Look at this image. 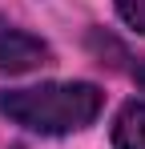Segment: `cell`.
Here are the masks:
<instances>
[{"mask_svg": "<svg viewBox=\"0 0 145 149\" xmlns=\"http://www.w3.org/2000/svg\"><path fill=\"white\" fill-rule=\"evenodd\" d=\"M113 149H145V101H125L117 109Z\"/></svg>", "mask_w": 145, "mask_h": 149, "instance_id": "obj_3", "label": "cell"}, {"mask_svg": "<svg viewBox=\"0 0 145 149\" xmlns=\"http://www.w3.org/2000/svg\"><path fill=\"white\" fill-rule=\"evenodd\" d=\"M105 93L93 81H45L28 89H4L0 93V113L12 125L40 137H65L81 133L101 117Z\"/></svg>", "mask_w": 145, "mask_h": 149, "instance_id": "obj_1", "label": "cell"}, {"mask_svg": "<svg viewBox=\"0 0 145 149\" xmlns=\"http://www.w3.org/2000/svg\"><path fill=\"white\" fill-rule=\"evenodd\" d=\"M133 81H137V89L145 93V61H137V69H133Z\"/></svg>", "mask_w": 145, "mask_h": 149, "instance_id": "obj_5", "label": "cell"}, {"mask_svg": "<svg viewBox=\"0 0 145 149\" xmlns=\"http://www.w3.org/2000/svg\"><path fill=\"white\" fill-rule=\"evenodd\" d=\"M113 4H117L121 20H125L129 28H137V32L145 36V0H113Z\"/></svg>", "mask_w": 145, "mask_h": 149, "instance_id": "obj_4", "label": "cell"}, {"mask_svg": "<svg viewBox=\"0 0 145 149\" xmlns=\"http://www.w3.org/2000/svg\"><path fill=\"white\" fill-rule=\"evenodd\" d=\"M52 61L48 40L0 16V73H32Z\"/></svg>", "mask_w": 145, "mask_h": 149, "instance_id": "obj_2", "label": "cell"}]
</instances>
